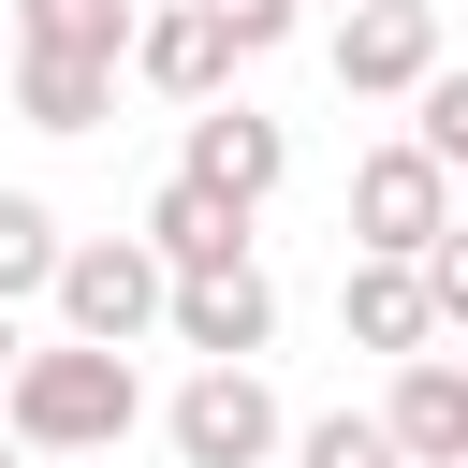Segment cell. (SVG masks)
I'll use <instances>...</instances> for the list:
<instances>
[{"label":"cell","instance_id":"obj_1","mask_svg":"<svg viewBox=\"0 0 468 468\" xmlns=\"http://www.w3.org/2000/svg\"><path fill=\"white\" fill-rule=\"evenodd\" d=\"M146 424V380H132V351H88V336H44V351H15V380H0V439L44 468V453H117Z\"/></svg>","mask_w":468,"mask_h":468},{"label":"cell","instance_id":"obj_2","mask_svg":"<svg viewBox=\"0 0 468 468\" xmlns=\"http://www.w3.org/2000/svg\"><path fill=\"white\" fill-rule=\"evenodd\" d=\"M161 307H176V278H161L146 234H73V249H58V336H88V351H146Z\"/></svg>","mask_w":468,"mask_h":468},{"label":"cell","instance_id":"obj_3","mask_svg":"<svg viewBox=\"0 0 468 468\" xmlns=\"http://www.w3.org/2000/svg\"><path fill=\"white\" fill-rule=\"evenodd\" d=\"M439 234H453V176H439L410 132L366 146V161H351V263H424Z\"/></svg>","mask_w":468,"mask_h":468},{"label":"cell","instance_id":"obj_4","mask_svg":"<svg viewBox=\"0 0 468 468\" xmlns=\"http://www.w3.org/2000/svg\"><path fill=\"white\" fill-rule=\"evenodd\" d=\"M161 439L190 468H263V453H292V410L263 395V366H190L176 410H161Z\"/></svg>","mask_w":468,"mask_h":468},{"label":"cell","instance_id":"obj_5","mask_svg":"<svg viewBox=\"0 0 468 468\" xmlns=\"http://www.w3.org/2000/svg\"><path fill=\"white\" fill-rule=\"evenodd\" d=\"M424 73H439V15L424 0H351L336 15V88L351 102H424Z\"/></svg>","mask_w":468,"mask_h":468},{"label":"cell","instance_id":"obj_6","mask_svg":"<svg viewBox=\"0 0 468 468\" xmlns=\"http://www.w3.org/2000/svg\"><path fill=\"white\" fill-rule=\"evenodd\" d=\"M132 88H161V102L205 117V102L234 88V29H219L205 0H146V15H132Z\"/></svg>","mask_w":468,"mask_h":468},{"label":"cell","instance_id":"obj_7","mask_svg":"<svg viewBox=\"0 0 468 468\" xmlns=\"http://www.w3.org/2000/svg\"><path fill=\"white\" fill-rule=\"evenodd\" d=\"M176 176H190V190H219V205L249 219V205L292 176V132H278L263 102H205V117H190V146H176Z\"/></svg>","mask_w":468,"mask_h":468},{"label":"cell","instance_id":"obj_8","mask_svg":"<svg viewBox=\"0 0 468 468\" xmlns=\"http://www.w3.org/2000/svg\"><path fill=\"white\" fill-rule=\"evenodd\" d=\"M161 336H176V351H205V366H249V351L278 336V278H263V263H205V278H176Z\"/></svg>","mask_w":468,"mask_h":468},{"label":"cell","instance_id":"obj_9","mask_svg":"<svg viewBox=\"0 0 468 468\" xmlns=\"http://www.w3.org/2000/svg\"><path fill=\"white\" fill-rule=\"evenodd\" d=\"M0 73H15V117H29V132H102L132 58H102V44H15Z\"/></svg>","mask_w":468,"mask_h":468},{"label":"cell","instance_id":"obj_10","mask_svg":"<svg viewBox=\"0 0 468 468\" xmlns=\"http://www.w3.org/2000/svg\"><path fill=\"white\" fill-rule=\"evenodd\" d=\"M380 424H395L410 468H468V366H453V351H410L395 395H380Z\"/></svg>","mask_w":468,"mask_h":468},{"label":"cell","instance_id":"obj_11","mask_svg":"<svg viewBox=\"0 0 468 468\" xmlns=\"http://www.w3.org/2000/svg\"><path fill=\"white\" fill-rule=\"evenodd\" d=\"M146 249H161V278H205V263H249V219H234L219 190L161 176V190H146Z\"/></svg>","mask_w":468,"mask_h":468},{"label":"cell","instance_id":"obj_12","mask_svg":"<svg viewBox=\"0 0 468 468\" xmlns=\"http://www.w3.org/2000/svg\"><path fill=\"white\" fill-rule=\"evenodd\" d=\"M336 322H351V351H395V366H410V351L439 336L424 263H351V278H336Z\"/></svg>","mask_w":468,"mask_h":468},{"label":"cell","instance_id":"obj_13","mask_svg":"<svg viewBox=\"0 0 468 468\" xmlns=\"http://www.w3.org/2000/svg\"><path fill=\"white\" fill-rule=\"evenodd\" d=\"M58 205L44 190H0V307H29V292H58Z\"/></svg>","mask_w":468,"mask_h":468},{"label":"cell","instance_id":"obj_14","mask_svg":"<svg viewBox=\"0 0 468 468\" xmlns=\"http://www.w3.org/2000/svg\"><path fill=\"white\" fill-rule=\"evenodd\" d=\"M292 468H410V453L380 410H322V424H292Z\"/></svg>","mask_w":468,"mask_h":468},{"label":"cell","instance_id":"obj_15","mask_svg":"<svg viewBox=\"0 0 468 468\" xmlns=\"http://www.w3.org/2000/svg\"><path fill=\"white\" fill-rule=\"evenodd\" d=\"M410 146H424L439 176L468 161V73H424V102H410Z\"/></svg>","mask_w":468,"mask_h":468},{"label":"cell","instance_id":"obj_16","mask_svg":"<svg viewBox=\"0 0 468 468\" xmlns=\"http://www.w3.org/2000/svg\"><path fill=\"white\" fill-rule=\"evenodd\" d=\"M219 29H234V58H263V44H292L307 29V0H205Z\"/></svg>","mask_w":468,"mask_h":468},{"label":"cell","instance_id":"obj_17","mask_svg":"<svg viewBox=\"0 0 468 468\" xmlns=\"http://www.w3.org/2000/svg\"><path fill=\"white\" fill-rule=\"evenodd\" d=\"M424 307H439V322H468V219L424 249Z\"/></svg>","mask_w":468,"mask_h":468},{"label":"cell","instance_id":"obj_18","mask_svg":"<svg viewBox=\"0 0 468 468\" xmlns=\"http://www.w3.org/2000/svg\"><path fill=\"white\" fill-rule=\"evenodd\" d=\"M0 380H15V307H0Z\"/></svg>","mask_w":468,"mask_h":468},{"label":"cell","instance_id":"obj_19","mask_svg":"<svg viewBox=\"0 0 468 468\" xmlns=\"http://www.w3.org/2000/svg\"><path fill=\"white\" fill-rule=\"evenodd\" d=\"M453 219H468V161H453Z\"/></svg>","mask_w":468,"mask_h":468},{"label":"cell","instance_id":"obj_20","mask_svg":"<svg viewBox=\"0 0 468 468\" xmlns=\"http://www.w3.org/2000/svg\"><path fill=\"white\" fill-rule=\"evenodd\" d=\"M88 15H146V0H88Z\"/></svg>","mask_w":468,"mask_h":468},{"label":"cell","instance_id":"obj_21","mask_svg":"<svg viewBox=\"0 0 468 468\" xmlns=\"http://www.w3.org/2000/svg\"><path fill=\"white\" fill-rule=\"evenodd\" d=\"M0 58H15V0H0Z\"/></svg>","mask_w":468,"mask_h":468},{"label":"cell","instance_id":"obj_22","mask_svg":"<svg viewBox=\"0 0 468 468\" xmlns=\"http://www.w3.org/2000/svg\"><path fill=\"white\" fill-rule=\"evenodd\" d=\"M44 468H88V453H44Z\"/></svg>","mask_w":468,"mask_h":468},{"label":"cell","instance_id":"obj_23","mask_svg":"<svg viewBox=\"0 0 468 468\" xmlns=\"http://www.w3.org/2000/svg\"><path fill=\"white\" fill-rule=\"evenodd\" d=\"M0 468H29V453H15V439H0Z\"/></svg>","mask_w":468,"mask_h":468}]
</instances>
